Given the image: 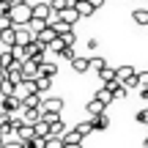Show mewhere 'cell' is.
<instances>
[{"instance_id": "obj_1", "label": "cell", "mask_w": 148, "mask_h": 148, "mask_svg": "<svg viewBox=\"0 0 148 148\" xmlns=\"http://www.w3.org/2000/svg\"><path fill=\"white\" fill-rule=\"evenodd\" d=\"M8 19H11V25H14V27H22V25H27V22L33 19L30 3H14V5L8 8Z\"/></svg>"}, {"instance_id": "obj_2", "label": "cell", "mask_w": 148, "mask_h": 148, "mask_svg": "<svg viewBox=\"0 0 148 148\" xmlns=\"http://www.w3.org/2000/svg\"><path fill=\"white\" fill-rule=\"evenodd\" d=\"M41 112H49V115H60L63 112V99L60 96H41Z\"/></svg>"}, {"instance_id": "obj_3", "label": "cell", "mask_w": 148, "mask_h": 148, "mask_svg": "<svg viewBox=\"0 0 148 148\" xmlns=\"http://www.w3.org/2000/svg\"><path fill=\"white\" fill-rule=\"evenodd\" d=\"M0 110H3L5 115H11V112L22 110V99L19 96H0Z\"/></svg>"}, {"instance_id": "obj_4", "label": "cell", "mask_w": 148, "mask_h": 148, "mask_svg": "<svg viewBox=\"0 0 148 148\" xmlns=\"http://www.w3.org/2000/svg\"><path fill=\"white\" fill-rule=\"evenodd\" d=\"M30 41H36V33H33V30H30L27 25L16 27V41H14V44H19V47H27Z\"/></svg>"}, {"instance_id": "obj_5", "label": "cell", "mask_w": 148, "mask_h": 148, "mask_svg": "<svg viewBox=\"0 0 148 148\" xmlns=\"http://www.w3.org/2000/svg\"><path fill=\"white\" fill-rule=\"evenodd\" d=\"M14 41H16V27H14V25L0 27V44L8 49V47H14Z\"/></svg>"}, {"instance_id": "obj_6", "label": "cell", "mask_w": 148, "mask_h": 148, "mask_svg": "<svg viewBox=\"0 0 148 148\" xmlns=\"http://www.w3.org/2000/svg\"><path fill=\"white\" fill-rule=\"evenodd\" d=\"M58 16H60V22H66V25H71V27H74V25H77V22H79V19H82V16H79V14H77V8H74V5H66V8H63V11H60V14H58Z\"/></svg>"}, {"instance_id": "obj_7", "label": "cell", "mask_w": 148, "mask_h": 148, "mask_svg": "<svg viewBox=\"0 0 148 148\" xmlns=\"http://www.w3.org/2000/svg\"><path fill=\"white\" fill-rule=\"evenodd\" d=\"M30 11H33V19H44V22H47V19H49V14H52L49 3H33V5H30Z\"/></svg>"}, {"instance_id": "obj_8", "label": "cell", "mask_w": 148, "mask_h": 148, "mask_svg": "<svg viewBox=\"0 0 148 148\" xmlns=\"http://www.w3.org/2000/svg\"><path fill=\"white\" fill-rule=\"evenodd\" d=\"M22 77H25V79H36L38 77V60L27 58L25 63H22Z\"/></svg>"}, {"instance_id": "obj_9", "label": "cell", "mask_w": 148, "mask_h": 148, "mask_svg": "<svg viewBox=\"0 0 148 148\" xmlns=\"http://www.w3.org/2000/svg\"><path fill=\"white\" fill-rule=\"evenodd\" d=\"M134 74H137V69H134V66H118V69H115V79H118L121 85H126Z\"/></svg>"}, {"instance_id": "obj_10", "label": "cell", "mask_w": 148, "mask_h": 148, "mask_svg": "<svg viewBox=\"0 0 148 148\" xmlns=\"http://www.w3.org/2000/svg\"><path fill=\"white\" fill-rule=\"evenodd\" d=\"M104 110H107V104H104V101H99V99H96V96H93V99L88 101V104H85V112H88L90 118L101 115V112H104Z\"/></svg>"}, {"instance_id": "obj_11", "label": "cell", "mask_w": 148, "mask_h": 148, "mask_svg": "<svg viewBox=\"0 0 148 148\" xmlns=\"http://www.w3.org/2000/svg\"><path fill=\"white\" fill-rule=\"evenodd\" d=\"M71 63V71H77V74H88L90 71V58H74V60H69Z\"/></svg>"}, {"instance_id": "obj_12", "label": "cell", "mask_w": 148, "mask_h": 148, "mask_svg": "<svg viewBox=\"0 0 148 148\" xmlns=\"http://www.w3.org/2000/svg\"><path fill=\"white\" fill-rule=\"evenodd\" d=\"M55 74H58V66H55L52 60H41V63H38V77H49L52 79Z\"/></svg>"}, {"instance_id": "obj_13", "label": "cell", "mask_w": 148, "mask_h": 148, "mask_svg": "<svg viewBox=\"0 0 148 148\" xmlns=\"http://www.w3.org/2000/svg\"><path fill=\"white\" fill-rule=\"evenodd\" d=\"M33 107H41V93H27V96H22V110H33Z\"/></svg>"}, {"instance_id": "obj_14", "label": "cell", "mask_w": 148, "mask_h": 148, "mask_svg": "<svg viewBox=\"0 0 148 148\" xmlns=\"http://www.w3.org/2000/svg\"><path fill=\"white\" fill-rule=\"evenodd\" d=\"M55 38H58V33L52 30V25H47V27H44L41 33H38V38H36V41H38V44H44V47H47V44H52Z\"/></svg>"}, {"instance_id": "obj_15", "label": "cell", "mask_w": 148, "mask_h": 148, "mask_svg": "<svg viewBox=\"0 0 148 148\" xmlns=\"http://www.w3.org/2000/svg\"><path fill=\"white\" fill-rule=\"evenodd\" d=\"M36 121H41V110L38 107H33V110H22V123H36Z\"/></svg>"}, {"instance_id": "obj_16", "label": "cell", "mask_w": 148, "mask_h": 148, "mask_svg": "<svg viewBox=\"0 0 148 148\" xmlns=\"http://www.w3.org/2000/svg\"><path fill=\"white\" fill-rule=\"evenodd\" d=\"M30 137H36L33 126L30 123H19V126H16V140H30Z\"/></svg>"}, {"instance_id": "obj_17", "label": "cell", "mask_w": 148, "mask_h": 148, "mask_svg": "<svg viewBox=\"0 0 148 148\" xmlns=\"http://www.w3.org/2000/svg\"><path fill=\"white\" fill-rule=\"evenodd\" d=\"M74 8H77V14L82 16V19H85V16H93V14H96V8H93V5L88 3V0H79V3L74 5Z\"/></svg>"}, {"instance_id": "obj_18", "label": "cell", "mask_w": 148, "mask_h": 148, "mask_svg": "<svg viewBox=\"0 0 148 148\" xmlns=\"http://www.w3.org/2000/svg\"><path fill=\"white\" fill-rule=\"evenodd\" d=\"M90 121H93V132H96V129L101 132V129H107V126H110V115H107V112H101V115L90 118Z\"/></svg>"}, {"instance_id": "obj_19", "label": "cell", "mask_w": 148, "mask_h": 148, "mask_svg": "<svg viewBox=\"0 0 148 148\" xmlns=\"http://www.w3.org/2000/svg\"><path fill=\"white\" fill-rule=\"evenodd\" d=\"M14 90H16V85L11 82L8 77H3V79H0V96H14Z\"/></svg>"}, {"instance_id": "obj_20", "label": "cell", "mask_w": 148, "mask_h": 148, "mask_svg": "<svg viewBox=\"0 0 148 148\" xmlns=\"http://www.w3.org/2000/svg\"><path fill=\"white\" fill-rule=\"evenodd\" d=\"M74 129H77V134L88 137V134H93V121H90V118H88V121H79V123H77Z\"/></svg>"}, {"instance_id": "obj_21", "label": "cell", "mask_w": 148, "mask_h": 148, "mask_svg": "<svg viewBox=\"0 0 148 148\" xmlns=\"http://www.w3.org/2000/svg\"><path fill=\"white\" fill-rule=\"evenodd\" d=\"M132 19L137 22V25H145L148 27V8H134L132 11Z\"/></svg>"}, {"instance_id": "obj_22", "label": "cell", "mask_w": 148, "mask_h": 148, "mask_svg": "<svg viewBox=\"0 0 148 148\" xmlns=\"http://www.w3.org/2000/svg\"><path fill=\"white\" fill-rule=\"evenodd\" d=\"M11 66H14V55H11V49L0 52V69H3V71H8Z\"/></svg>"}, {"instance_id": "obj_23", "label": "cell", "mask_w": 148, "mask_h": 148, "mask_svg": "<svg viewBox=\"0 0 148 148\" xmlns=\"http://www.w3.org/2000/svg\"><path fill=\"white\" fill-rule=\"evenodd\" d=\"M33 132H36V137H47V134H49V123L41 118V121L33 123Z\"/></svg>"}, {"instance_id": "obj_24", "label": "cell", "mask_w": 148, "mask_h": 148, "mask_svg": "<svg viewBox=\"0 0 148 148\" xmlns=\"http://www.w3.org/2000/svg\"><path fill=\"white\" fill-rule=\"evenodd\" d=\"M82 134H77V129H66L63 132V143H82Z\"/></svg>"}, {"instance_id": "obj_25", "label": "cell", "mask_w": 148, "mask_h": 148, "mask_svg": "<svg viewBox=\"0 0 148 148\" xmlns=\"http://www.w3.org/2000/svg\"><path fill=\"white\" fill-rule=\"evenodd\" d=\"M44 148H63V137L47 134V137H44Z\"/></svg>"}, {"instance_id": "obj_26", "label": "cell", "mask_w": 148, "mask_h": 148, "mask_svg": "<svg viewBox=\"0 0 148 148\" xmlns=\"http://www.w3.org/2000/svg\"><path fill=\"white\" fill-rule=\"evenodd\" d=\"M104 66H107V60L101 58V55H93V58H90V71H96V74H99Z\"/></svg>"}, {"instance_id": "obj_27", "label": "cell", "mask_w": 148, "mask_h": 148, "mask_svg": "<svg viewBox=\"0 0 148 148\" xmlns=\"http://www.w3.org/2000/svg\"><path fill=\"white\" fill-rule=\"evenodd\" d=\"M49 85H52V79H49V77H36V88H38V93H47Z\"/></svg>"}, {"instance_id": "obj_28", "label": "cell", "mask_w": 148, "mask_h": 148, "mask_svg": "<svg viewBox=\"0 0 148 148\" xmlns=\"http://www.w3.org/2000/svg\"><path fill=\"white\" fill-rule=\"evenodd\" d=\"M27 27H30V30L36 33V38H38V33L47 27V22H44V19H30V22H27Z\"/></svg>"}, {"instance_id": "obj_29", "label": "cell", "mask_w": 148, "mask_h": 148, "mask_svg": "<svg viewBox=\"0 0 148 148\" xmlns=\"http://www.w3.org/2000/svg\"><path fill=\"white\" fill-rule=\"evenodd\" d=\"M96 99H99V101H104V104H110V101L115 99V96H112L107 88H99V90H96Z\"/></svg>"}, {"instance_id": "obj_30", "label": "cell", "mask_w": 148, "mask_h": 148, "mask_svg": "<svg viewBox=\"0 0 148 148\" xmlns=\"http://www.w3.org/2000/svg\"><path fill=\"white\" fill-rule=\"evenodd\" d=\"M52 30L58 33V36H63V33H69V30H71V25H66V22H60V19H58V22H52Z\"/></svg>"}, {"instance_id": "obj_31", "label": "cell", "mask_w": 148, "mask_h": 148, "mask_svg": "<svg viewBox=\"0 0 148 148\" xmlns=\"http://www.w3.org/2000/svg\"><path fill=\"white\" fill-rule=\"evenodd\" d=\"M60 38H63V44H66V47H74V44H77V33H74V27H71L69 33H63Z\"/></svg>"}, {"instance_id": "obj_32", "label": "cell", "mask_w": 148, "mask_h": 148, "mask_svg": "<svg viewBox=\"0 0 148 148\" xmlns=\"http://www.w3.org/2000/svg\"><path fill=\"white\" fill-rule=\"evenodd\" d=\"M112 77H115V69H110V66H104V69L99 71V79H101V82H107V79H112Z\"/></svg>"}, {"instance_id": "obj_33", "label": "cell", "mask_w": 148, "mask_h": 148, "mask_svg": "<svg viewBox=\"0 0 148 148\" xmlns=\"http://www.w3.org/2000/svg\"><path fill=\"white\" fill-rule=\"evenodd\" d=\"M134 118H137V123L148 126V107H145V110H137V115H134Z\"/></svg>"}, {"instance_id": "obj_34", "label": "cell", "mask_w": 148, "mask_h": 148, "mask_svg": "<svg viewBox=\"0 0 148 148\" xmlns=\"http://www.w3.org/2000/svg\"><path fill=\"white\" fill-rule=\"evenodd\" d=\"M104 88H107V90H110V93H115V90H118V88H121V82H118V79H115V77H112V79H107V82H104Z\"/></svg>"}, {"instance_id": "obj_35", "label": "cell", "mask_w": 148, "mask_h": 148, "mask_svg": "<svg viewBox=\"0 0 148 148\" xmlns=\"http://www.w3.org/2000/svg\"><path fill=\"white\" fill-rule=\"evenodd\" d=\"M66 5H69L66 0H52V3H49V8H52V11H58V14H60V11H63Z\"/></svg>"}, {"instance_id": "obj_36", "label": "cell", "mask_w": 148, "mask_h": 148, "mask_svg": "<svg viewBox=\"0 0 148 148\" xmlns=\"http://www.w3.org/2000/svg\"><path fill=\"white\" fill-rule=\"evenodd\" d=\"M60 58H66V60H74V58H77V55H74V47H63Z\"/></svg>"}, {"instance_id": "obj_37", "label": "cell", "mask_w": 148, "mask_h": 148, "mask_svg": "<svg viewBox=\"0 0 148 148\" xmlns=\"http://www.w3.org/2000/svg\"><path fill=\"white\" fill-rule=\"evenodd\" d=\"M137 82L140 88H148V71H137Z\"/></svg>"}, {"instance_id": "obj_38", "label": "cell", "mask_w": 148, "mask_h": 148, "mask_svg": "<svg viewBox=\"0 0 148 148\" xmlns=\"http://www.w3.org/2000/svg\"><path fill=\"white\" fill-rule=\"evenodd\" d=\"M3 148H22V140H5V143H3Z\"/></svg>"}, {"instance_id": "obj_39", "label": "cell", "mask_w": 148, "mask_h": 148, "mask_svg": "<svg viewBox=\"0 0 148 148\" xmlns=\"http://www.w3.org/2000/svg\"><path fill=\"white\" fill-rule=\"evenodd\" d=\"M11 25V19H8V14H0V27H8Z\"/></svg>"}, {"instance_id": "obj_40", "label": "cell", "mask_w": 148, "mask_h": 148, "mask_svg": "<svg viewBox=\"0 0 148 148\" xmlns=\"http://www.w3.org/2000/svg\"><path fill=\"white\" fill-rule=\"evenodd\" d=\"M90 5H93V8H101V5H104V0H88Z\"/></svg>"}, {"instance_id": "obj_41", "label": "cell", "mask_w": 148, "mask_h": 148, "mask_svg": "<svg viewBox=\"0 0 148 148\" xmlns=\"http://www.w3.org/2000/svg\"><path fill=\"white\" fill-rule=\"evenodd\" d=\"M63 148H82V143H63Z\"/></svg>"}, {"instance_id": "obj_42", "label": "cell", "mask_w": 148, "mask_h": 148, "mask_svg": "<svg viewBox=\"0 0 148 148\" xmlns=\"http://www.w3.org/2000/svg\"><path fill=\"white\" fill-rule=\"evenodd\" d=\"M140 96H143V99L148 101V88H140Z\"/></svg>"}, {"instance_id": "obj_43", "label": "cell", "mask_w": 148, "mask_h": 148, "mask_svg": "<svg viewBox=\"0 0 148 148\" xmlns=\"http://www.w3.org/2000/svg\"><path fill=\"white\" fill-rule=\"evenodd\" d=\"M0 3H5V5H14V3H16V0H0Z\"/></svg>"}, {"instance_id": "obj_44", "label": "cell", "mask_w": 148, "mask_h": 148, "mask_svg": "<svg viewBox=\"0 0 148 148\" xmlns=\"http://www.w3.org/2000/svg\"><path fill=\"white\" fill-rule=\"evenodd\" d=\"M66 3H69V5H77V3H79V0H66Z\"/></svg>"}, {"instance_id": "obj_45", "label": "cell", "mask_w": 148, "mask_h": 148, "mask_svg": "<svg viewBox=\"0 0 148 148\" xmlns=\"http://www.w3.org/2000/svg\"><path fill=\"white\" fill-rule=\"evenodd\" d=\"M143 148H148V137H145V140H143Z\"/></svg>"}, {"instance_id": "obj_46", "label": "cell", "mask_w": 148, "mask_h": 148, "mask_svg": "<svg viewBox=\"0 0 148 148\" xmlns=\"http://www.w3.org/2000/svg\"><path fill=\"white\" fill-rule=\"evenodd\" d=\"M3 77H5V71H3V69H0V79H3Z\"/></svg>"}, {"instance_id": "obj_47", "label": "cell", "mask_w": 148, "mask_h": 148, "mask_svg": "<svg viewBox=\"0 0 148 148\" xmlns=\"http://www.w3.org/2000/svg\"><path fill=\"white\" fill-rule=\"evenodd\" d=\"M16 3H30V0H16Z\"/></svg>"}, {"instance_id": "obj_48", "label": "cell", "mask_w": 148, "mask_h": 148, "mask_svg": "<svg viewBox=\"0 0 148 148\" xmlns=\"http://www.w3.org/2000/svg\"><path fill=\"white\" fill-rule=\"evenodd\" d=\"M3 143H5V140H3V137H0V148H3Z\"/></svg>"}, {"instance_id": "obj_49", "label": "cell", "mask_w": 148, "mask_h": 148, "mask_svg": "<svg viewBox=\"0 0 148 148\" xmlns=\"http://www.w3.org/2000/svg\"><path fill=\"white\" fill-rule=\"evenodd\" d=\"M0 118H3V110H0Z\"/></svg>"}]
</instances>
